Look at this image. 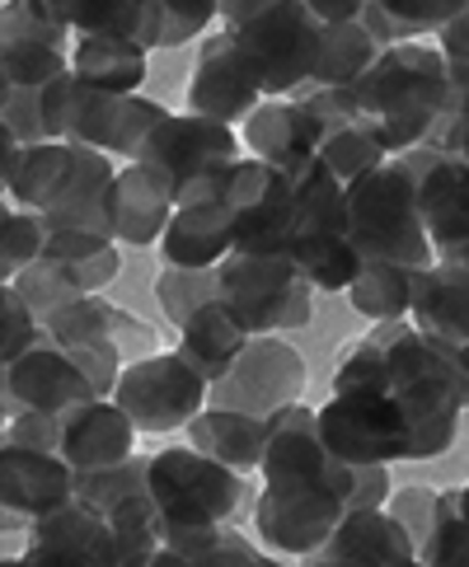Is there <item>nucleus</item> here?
<instances>
[{
  "label": "nucleus",
  "instance_id": "nucleus-1",
  "mask_svg": "<svg viewBox=\"0 0 469 567\" xmlns=\"http://www.w3.org/2000/svg\"><path fill=\"white\" fill-rule=\"evenodd\" d=\"M460 409H469V375L399 319L376 323L338 352L334 399L319 409V432L353 470L437 460L456 445Z\"/></svg>",
  "mask_w": 469,
  "mask_h": 567
},
{
  "label": "nucleus",
  "instance_id": "nucleus-2",
  "mask_svg": "<svg viewBox=\"0 0 469 567\" xmlns=\"http://www.w3.org/2000/svg\"><path fill=\"white\" fill-rule=\"evenodd\" d=\"M263 497L254 506V530L268 549L319 554L353 512L357 470L343 464L319 432V413L292 403L268 417V451H263Z\"/></svg>",
  "mask_w": 469,
  "mask_h": 567
},
{
  "label": "nucleus",
  "instance_id": "nucleus-3",
  "mask_svg": "<svg viewBox=\"0 0 469 567\" xmlns=\"http://www.w3.org/2000/svg\"><path fill=\"white\" fill-rule=\"evenodd\" d=\"M0 178H6V188L19 207L48 220V235L75 230V235H99L118 245V230H113L118 169L104 151H85V146H71V141L24 146L10 132H0Z\"/></svg>",
  "mask_w": 469,
  "mask_h": 567
},
{
  "label": "nucleus",
  "instance_id": "nucleus-4",
  "mask_svg": "<svg viewBox=\"0 0 469 567\" xmlns=\"http://www.w3.org/2000/svg\"><path fill=\"white\" fill-rule=\"evenodd\" d=\"M357 123L380 141L385 155L432 146L451 113V62L432 43H404L380 52V62L353 85Z\"/></svg>",
  "mask_w": 469,
  "mask_h": 567
},
{
  "label": "nucleus",
  "instance_id": "nucleus-5",
  "mask_svg": "<svg viewBox=\"0 0 469 567\" xmlns=\"http://www.w3.org/2000/svg\"><path fill=\"white\" fill-rule=\"evenodd\" d=\"M221 33H231L239 52L249 56L258 85L268 99H296L315 85L319 71V38L310 0H239L221 6Z\"/></svg>",
  "mask_w": 469,
  "mask_h": 567
},
{
  "label": "nucleus",
  "instance_id": "nucleus-6",
  "mask_svg": "<svg viewBox=\"0 0 469 567\" xmlns=\"http://www.w3.org/2000/svg\"><path fill=\"white\" fill-rule=\"evenodd\" d=\"M348 239L361 268L380 262V268H404L414 277L437 268V249L422 226L414 178L404 174L399 159L348 184Z\"/></svg>",
  "mask_w": 469,
  "mask_h": 567
},
{
  "label": "nucleus",
  "instance_id": "nucleus-7",
  "mask_svg": "<svg viewBox=\"0 0 469 567\" xmlns=\"http://www.w3.org/2000/svg\"><path fill=\"white\" fill-rule=\"evenodd\" d=\"M296 184V226L292 262L310 277L315 291H353L361 277V258L348 239V188L334 178L324 159L292 169Z\"/></svg>",
  "mask_w": 469,
  "mask_h": 567
},
{
  "label": "nucleus",
  "instance_id": "nucleus-8",
  "mask_svg": "<svg viewBox=\"0 0 469 567\" xmlns=\"http://www.w3.org/2000/svg\"><path fill=\"white\" fill-rule=\"evenodd\" d=\"M244 493L249 488H244V478L235 470L197 455L193 445H170V451L151 455V497H155L165 539L226 525L239 512Z\"/></svg>",
  "mask_w": 469,
  "mask_h": 567
},
{
  "label": "nucleus",
  "instance_id": "nucleus-9",
  "mask_svg": "<svg viewBox=\"0 0 469 567\" xmlns=\"http://www.w3.org/2000/svg\"><path fill=\"white\" fill-rule=\"evenodd\" d=\"M221 300L244 323L249 338H277L305 329L315 315V287L292 258L282 254H231L216 268Z\"/></svg>",
  "mask_w": 469,
  "mask_h": 567
},
{
  "label": "nucleus",
  "instance_id": "nucleus-10",
  "mask_svg": "<svg viewBox=\"0 0 469 567\" xmlns=\"http://www.w3.org/2000/svg\"><path fill=\"white\" fill-rule=\"evenodd\" d=\"M136 165L174 197V207H183V202L207 188L212 178L239 165V136H235V127L207 123V117H197V113H174L170 123L146 141Z\"/></svg>",
  "mask_w": 469,
  "mask_h": 567
},
{
  "label": "nucleus",
  "instance_id": "nucleus-11",
  "mask_svg": "<svg viewBox=\"0 0 469 567\" xmlns=\"http://www.w3.org/2000/svg\"><path fill=\"white\" fill-rule=\"evenodd\" d=\"M113 403L136 422V432H188V422L212 409V384L183 361V352H155L122 371Z\"/></svg>",
  "mask_w": 469,
  "mask_h": 567
},
{
  "label": "nucleus",
  "instance_id": "nucleus-12",
  "mask_svg": "<svg viewBox=\"0 0 469 567\" xmlns=\"http://www.w3.org/2000/svg\"><path fill=\"white\" fill-rule=\"evenodd\" d=\"M399 165L414 178V197L432 235L437 262H456L469 272V159L441 146H418L399 155Z\"/></svg>",
  "mask_w": 469,
  "mask_h": 567
},
{
  "label": "nucleus",
  "instance_id": "nucleus-13",
  "mask_svg": "<svg viewBox=\"0 0 469 567\" xmlns=\"http://www.w3.org/2000/svg\"><path fill=\"white\" fill-rule=\"evenodd\" d=\"M226 202L235 212V249L231 254H282L292 258L296 226V184L287 169L239 159L226 174Z\"/></svg>",
  "mask_w": 469,
  "mask_h": 567
},
{
  "label": "nucleus",
  "instance_id": "nucleus-14",
  "mask_svg": "<svg viewBox=\"0 0 469 567\" xmlns=\"http://www.w3.org/2000/svg\"><path fill=\"white\" fill-rule=\"evenodd\" d=\"M170 109L155 104V99L141 94H104L90 90L75 80L71 104H67V141L85 151H104V155H122L128 165H136L146 141L170 123Z\"/></svg>",
  "mask_w": 469,
  "mask_h": 567
},
{
  "label": "nucleus",
  "instance_id": "nucleus-15",
  "mask_svg": "<svg viewBox=\"0 0 469 567\" xmlns=\"http://www.w3.org/2000/svg\"><path fill=\"white\" fill-rule=\"evenodd\" d=\"M305 375L310 371H305V361L292 342L254 338L235 361V371L221 384H212V409H231V413H249L268 422L300 399Z\"/></svg>",
  "mask_w": 469,
  "mask_h": 567
},
{
  "label": "nucleus",
  "instance_id": "nucleus-16",
  "mask_svg": "<svg viewBox=\"0 0 469 567\" xmlns=\"http://www.w3.org/2000/svg\"><path fill=\"white\" fill-rule=\"evenodd\" d=\"M258 99H268V94H263L249 56L239 52L235 38L231 33L202 38L197 71L188 80V113L207 117V123H221V127H235V123H249L263 109Z\"/></svg>",
  "mask_w": 469,
  "mask_h": 567
},
{
  "label": "nucleus",
  "instance_id": "nucleus-17",
  "mask_svg": "<svg viewBox=\"0 0 469 567\" xmlns=\"http://www.w3.org/2000/svg\"><path fill=\"white\" fill-rule=\"evenodd\" d=\"M94 384L90 375L75 367V361L57 348L43 329V342L29 348L24 357L6 367V413L19 417V413H48V417H61L80 409V403H94Z\"/></svg>",
  "mask_w": 469,
  "mask_h": 567
},
{
  "label": "nucleus",
  "instance_id": "nucleus-18",
  "mask_svg": "<svg viewBox=\"0 0 469 567\" xmlns=\"http://www.w3.org/2000/svg\"><path fill=\"white\" fill-rule=\"evenodd\" d=\"M0 567H122V554L109 520L94 516L90 506L71 502L67 512L33 520L29 549L14 558L6 554Z\"/></svg>",
  "mask_w": 469,
  "mask_h": 567
},
{
  "label": "nucleus",
  "instance_id": "nucleus-19",
  "mask_svg": "<svg viewBox=\"0 0 469 567\" xmlns=\"http://www.w3.org/2000/svg\"><path fill=\"white\" fill-rule=\"evenodd\" d=\"M226 174L212 178L207 188L193 193L174 212L165 239H160V254H165L170 268L207 272V268H221V262L231 258V249H235V212L226 202Z\"/></svg>",
  "mask_w": 469,
  "mask_h": 567
},
{
  "label": "nucleus",
  "instance_id": "nucleus-20",
  "mask_svg": "<svg viewBox=\"0 0 469 567\" xmlns=\"http://www.w3.org/2000/svg\"><path fill=\"white\" fill-rule=\"evenodd\" d=\"M409 323L469 375V272L465 268L437 262L432 272H422L414 281Z\"/></svg>",
  "mask_w": 469,
  "mask_h": 567
},
{
  "label": "nucleus",
  "instance_id": "nucleus-21",
  "mask_svg": "<svg viewBox=\"0 0 469 567\" xmlns=\"http://www.w3.org/2000/svg\"><path fill=\"white\" fill-rule=\"evenodd\" d=\"M57 422H61L57 455L67 460L75 474H104V470H118V464L132 460L136 422L122 413L113 399L80 403V409L61 413Z\"/></svg>",
  "mask_w": 469,
  "mask_h": 567
},
{
  "label": "nucleus",
  "instance_id": "nucleus-22",
  "mask_svg": "<svg viewBox=\"0 0 469 567\" xmlns=\"http://www.w3.org/2000/svg\"><path fill=\"white\" fill-rule=\"evenodd\" d=\"M75 502V470L61 455L0 445V506L14 516L48 520Z\"/></svg>",
  "mask_w": 469,
  "mask_h": 567
},
{
  "label": "nucleus",
  "instance_id": "nucleus-23",
  "mask_svg": "<svg viewBox=\"0 0 469 567\" xmlns=\"http://www.w3.org/2000/svg\"><path fill=\"white\" fill-rule=\"evenodd\" d=\"M324 136H329V123H324L319 109L305 104V99H268V104L244 123V141H249L254 159L277 165L287 174L319 159Z\"/></svg>",
  "mask_w": 469,
  "mask_h": 567
},
{
  "label": "nucleus",
  "instance_id": "nucleus-24",
  "mask_svg": "<svg viewBox=\"0 0 469 567\" xmlns=\"http://www.w3.org/2000/svg\"><path fill=\"white\" fill-rule=\"evenodd\" d=\"M305 567H427L418 544L390 512H348L334 539Z\"/></svg>",
  "mask_w": 469,
  "mask_h": 567
},
{
  "label": "nucleus",
  "instance_id": "nucleus-25",
  "mask_svg": "<svg viewBox=\"0 0 469 567\" xmlns=\"http://www.w3.org/2000/svg\"><path fill=\"white\" fill-rule=\"evenodd\" d=\"M249 342H254V338L244 333V323L231 315L226 300H212V306H202V310L179 329V352H183V361H188V367H193L202 380H207V384L226 380Z\"/></svg>",
  "mask_w": 469,
  "mask_h": 567
},
{
  "label": "nucleus",
  "instance_id": "nucleus-26",
  "mask_svg": "<svg viewBox=\"0 0 469 567\" xmlns=\"http://www.w3.org/2000/svg\"><path fill=\"white\" fill-rule=\"evenodd\" d=\"M174 197L155 184V178L128 165L118 169V184H113V230H118V245H132V249H146L160 245L174 220Z\"/></svg>",
  "mask_w": 469,
  "mask_h": 567
},
{
  "label": "nucleus",
  "instance_id": "nucleus-27",
  "mask_svg": "<svg viewBox=\"0 0 469 567\" xmlns=\"http://www.w3.org/2000/svg\"><path fill=\"white\" fill-rule=\"evenodd\" d=\"M188 441L197 455H207L226 470H258L263 451H268V422L231 409H207L188 422Z\"/></svg>",
  "mask_w": 469,
  "mask_h": 567
},
{
  "label": "nucleus",
  "instance_id": "nucleus-28",
  "mask_svg": "<svg viewBox=\"0 0 469 567\" xmlns=\"http://www.w3.org/2000/svg\"><path fill=\"white\" fill-rule=\"evenodd\" d=\"M71 71L80 85H90V90L136 94L141 80H146V48L128 43V38H113V33H90L75 43Z\"/></svg>",
  "mask_w": 469,
  "mask_h": 567
},
{
  "label": "nucleus",
  "instance_id": "nucleus-29",
  "mask_svg": "<svg viewBox=\"0 0 469 567\" xmlns=\"http://www.w3.org/2000/svg\"><path fill=\"white\" fill-rule=\"evenodd\" d=\"M465 14L460 0H366L361 24L376 38L380 52L404 48V43H422V33H441L451 29Z\"/></svg>",
  "mask_w": 469,
  "mask_h": 567
},
{
  "label": "nucleus",
  "instance_id": "nucleus-30",
  "mask_svg": "<svg viewBox=\"0 0 469 567\" xmlns=\"http://www.w3.org/2000/svg\"><path fill=\"white\" fill-rule=\"evenodd\" d=\"M151 567H282V563L254 549L231 525H212V530L170 535L165 549L151 558Z\"/></svg>",
  "mask_w": 469,
  "mask_h": 567
},
{
  "label": "nucleus",
  "instance_id": "nucleus-31",
  "mask_svg": "<svg viewBox=\"0 0 469 567\" xmlns=\"http://www.w3.org/2000/svg\"><path fill=\"white\" fill-rule=\"evenodd\" d=\"M376 62H380V48H376V38L366 33L361 19H353V24H324L315 85L319 90H353Z\"/></svg>",
  "mask_w": 469,
  "mask_h": 567
},
{
  "label": "nucleus",
  "instance_id": "nucleus-32",
  "mask_svg": "<svg viewBox=\"0 0 469 567\" xmlns=\"http://www.w3.org/2000/svg\"><path fill=\"white\" fill-rule=\"evenodd\" d=\"M414 272H404V268H380V262H366L361 277L353 281V310L366 315V319H376V323H399V319H409L414 310Z\"/></svg>",
  "mask_w": 469,
  "mask_h": 567
},
{
  "label": "nucleus",
  "instance_id": "nucleus-33",
  "mask_svg": "<svg viewBox=\"0 0 469 567\" xmlns=\"http://www.w3.org/2000/svg\"><path fill=\"white\" fill-rule=\"evenodd\" d=\"M67 71H71V56L61 48L24 43V38H6L0 43V90H43Z\"/></svg>",
  "mask_w": 469,
  "mask_h": 567
},
{
  "label": "nucleus",
  "instance_id": "nucleus-34",
  "mask_svg": "<svg viewBox=\"0 0 469 567\" xmlns=\"http://www.w3.org/2000/svg\"><path fill=\"white\" fill-rule=\"evenodd\" d=\"M48 254V220L38 212H0V277H6V287L14 277H24L33 262H43Z\"/></svg>",
  "mask_w": 469,
  "mask_h": 567
},
{
  "label": "nucleus",
  "instance_id": "nucleus-35",
  "mask_svg": "<svg viewBox=\"0 0 469 567\" xmlns=\"http://www.w3.org/2000/svg\"><path fill=\"white\" fill-rule=\"evenodd\" d=\"M155 300H160V310H165V319L174 323V329H183L202 306L221 300V277H216V268H207V272L165 268L155 277Z\"/></svg>",
  "mask_w": 469,
  "mask_h": 567
},
{
  "label": "nucleus",
  "instance_id": "nucleus-36",
  "mask_svg": "<svg viewBox=\"0 0 469 567\" xmlns=\"http://www.w3.org/2000/svg\"><path fill=\"white\" fill-rule=\"evenodd\" d=\"M427 567H469V516L465 488H446L437 502V530L418 554Z\"/></svg>",
  "mask_w": 469,
  "mask_h": 567
},
{
  "label": "nucleus",
  "instance_id": "nucleus-37",
  "mask_svg": "<svg viewBox=\"0 0 469 567\" xmlns=\"http://www.w3.org/2000/svg\"><path fill=\"white\" fill-rule=\"evenodd\" d=\"M71 33V19H67V0H14L6 6V38H24V43H48L61 48Z\"/></svg>",
  "mask_w": 469,
  "mask_h": 567
},
{
  "label": "nucleus",
  "instance_id": "nucleus-38",
  "mask_svg": "<svg viewBox=\"0 0 469 567\" xmlns=\"http://www.w3.org/2000/svg\"><path fill=\"white\" fill-rule=\"evenodd\" d=\"M38 342H43V319L29 310V300L14 287H0V361L14 367Z\"/></svg>",
  "mask_w": 469,
  "mask_h": 567
},
{
  "label": "nucleus",
  "instance_id": "nucleus-39",
  "mask_svg": "<svg viewBox=\"0 0 469 567\" xmlns=\"http://www.w3.org/2000/svg\"><path fill=\"white\" fill-rule=\"evenodd\" d=\"M212 19H221V6L212 0H160V33H155V48H179L188 38L207 33Z\"/></svg>",
  "mask_w": 469,
  "mask_h": 567
},
{
  "label": "nucleus",
  "instance_id": "nucleus-40",
  "mask_svg": "<svg viewBox=\"0 0 469 567\" xmlns=\"http://www.w3.org/2000/svg\"><path fill=\"white\" fill-rule=\"evenodd\" d=\"M437 502H441V493L422 488V483H414V488H399L390 497V516L404 525V530H409V539L418 544V554H422V544L432 539V530H437Z\"/></svg>",
  "mask_w": 469,
  "mask_h": 567
},
{
  "label": "nucleus",
  "instance_id": "nucleus-41",
  "mask_svg": "<svg viewBox=\"0 0 469 567\" xmlns=\"http://www.w3.org/2000/svg\"><path fill=\"white\" fill-rule=\"evenodd\" d=\"M57 441H61V422L48 413H19L6 422V445H24V451H43L57 455Z\"/></svg>",
  "mask_w": 469,
  "mask_h": 567
},
{
  "label": "nucleus",
  "instance_id": "nucleus-42",
  "mask_svg": "<svg viewBox=\"0 0 469 567\" xmlns=\"http://www.w3.org/2000/svg\"><path fill=\"white\" fill-rule=\"evenodd\" d=\"M395 497L390 488V464H361L357 488H353V512H385V502Z\"/></svg>",
  "mask_w": 469,
  "mask_h": 567
},
{
  "label": "nucleus",
  "instance_id": "nucleus-43",
  "mask_svg": "<svg viewBox=\"0 0 469 567\" xmlns=\"http://www.w3.org/2000/svg\"><path fill=\"white\" fill-rule=\"evenodd\" d=\"M310 10L319 24H353V19H361L366 0H310Z\"/></svg>",
  "mask_w": 469,
  "mask_h": 567
},
{
  "label": "nucleus",
  "instance_id": "nucleus-44",
  "mask_svg": "<svg viewBox=\"0 0 469 567\" xmlns=\"http://www.w3.org/2000/svg\"><path fill=\"white\" fill-rule=\"evenodd\" d=\"M465 516H469V483H465Z\"/></svg>",
  "mask_w": 469,
  "mask_h": 567
},
{
  "label": "nucleus",
  "instance_id": "nucleus-45",
  "mask_svg": "<svg viewBox=\"0 0 469 567\" xmlns=\"http://www.w3.org/2000/svg\"><path fill=\"white\" fill-rule=\"evenodd\" d=\"M460 155H465V159H469V146H465V151H460Z\"/></svg>",
  "mask_w": 469,
  "mask_h": 567
}]
</instances>
